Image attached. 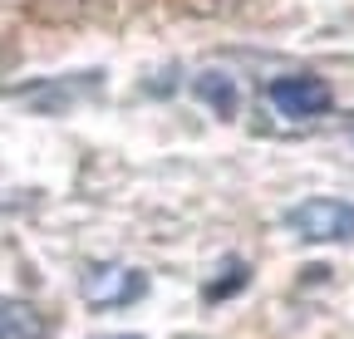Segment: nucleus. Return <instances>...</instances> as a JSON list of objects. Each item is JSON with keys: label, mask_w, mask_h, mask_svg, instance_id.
I'll return each mask as SVG.
<instances>
[{"label": "nucleus", "mask_w": 354, "mask_h": 339, "mask_svg": "<svg viewBox=\"0 0 354 339\" xmlns=\"http://www.w3.org/2000/svg\"><path fill=\"white\" fill-rule=\"evenodd\" d=\"M286 231L310 241V246H325V241H354V202L344 197H305L286 211Z\"/></svg>", "instance_id": "obj_1"}, {"label": "nucleus", "mask_w": 354, "mask_h": 339, "mask_svg": "<svg viewBox=\"0 0 354 339\" xmlns=\"http://www.w3.org/2000/svg\"><path fill=\"white\" fill-rule=\"evenodd\" d=\"M143 290H148V275L133 271V266H88V271L79 275V295H84L94 310L133 305Z\"/></svg>", "instance_id": "obj_2"}, {"label": "nucleus", "mask_w": 354, "mask_h": 339, "mask_svg": "<svg viewBox=\"0 0 354 339\" xmlns=\"http://www.w3.org/2000/svg\"><path fill=\"white\" fill-rule=\"evenodd\" d=\"M266 94H271V104L286 118H315V113H325L335 104L330 84L315 79V74H281V79H271V89H266Z\"/></svg>", "instance_id": "obj_3"}, {"label": "nucleus", "mask_w": 354, "mask_h": 339, "mask_svg": "<svg viewBox=\"0 0 354 339\" xmlns=\"http://www.w3.org/2000/svg\"><path fill=\"white\" fill-rule=\"evenodd\" d=\"M0 339H44V315L30 300L0 295Z\"/></svg>", "instance_id": "obj_4"}, {"label": "nucleus", "mask_w": 354, "mask_h": 339, "mask_svg": "<svg viewBox=\"0 0 354 339\" xmlns=\"http://www.w3.org/2000/svg\"><path fill=\"white\" fill-rule=\"evenodd\" d=\"M197 89H202V99H207L212 108H221V113H232V108H236V89L227 84V74H202V79H197Z\"/></svg>", "instance_id": "obj_5"}, {"label": "nucleus", "mask_w": 354, "mask_h": 339, "mask_svg": "<svg viewBox=\"0 0 354 339\" xmlns=\"http://www.w3.org/2000/svg\"><path fill=\"white\" fill-rule=\"evenodd\" d=\"M241 285H246V266H232L227 280H212V285H207V300H227V295L241 290Z\"/></svg>", "instance_id": "obj_6"}, {"label": "nucleus", "mask_w": 354, "mask_h": 339, "mask_svg": "<svg viewBox=\"0 0 354 339\" xmlns=\"http://www.w3.org/2000/svg\"><path fill=\"white\" fill-rule=\"evenodd\" d=\"M109 339H138V334H109Z\"/></svg>", "instance_id": "obj_7"}]
</instances>
